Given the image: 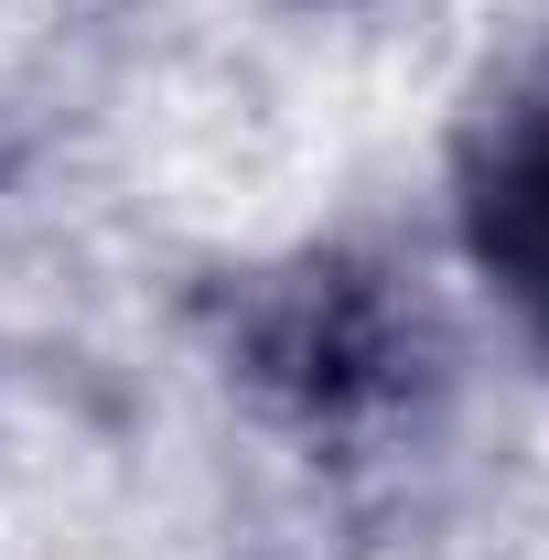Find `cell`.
I'll list each match as a JSON object with an SVG mask.
<instances>
[{"label":"cell","mask_w":549,"mask_h":560,"mask_svg":"<svg viewBox=\"0 0 549 560\" xmlns=\"http://www.w3.org/2000/svg\"><path fill=\"white\" fill-rule=\"evenodd\" d=\"M464 215H475V259L539 313V335H549V86L517 97V108L484 130Z\"/></svg>","instance_id":"7a4b0ae2"},{"label":"cell","mask_w":549,"mask_h":560,"mask_svg":"<svg viewBox=\"0 0 549 560\" xmlns=\"http://www.w3.org/2000/svg\"><path fill=\"white\" fill-rule=\"evenodd\" d=\"M248 355H259V377L291 388L302 410H366V399H388L399 366H410L399 313H388V291L366 270H302L270 313H259Z\"/></svg>","instance_id":"6da1fadb"}]
</instances>
